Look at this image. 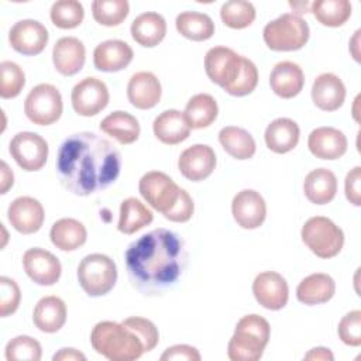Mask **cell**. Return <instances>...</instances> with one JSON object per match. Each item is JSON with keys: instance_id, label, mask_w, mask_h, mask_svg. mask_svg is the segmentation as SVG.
Masks as SVG:
<instances>
[{"instance_id": "6da1fadb", "label": "cell", "mask_w": 361, "mask_h": 361, "mask_svg": "<svg viewBox=\"0 0 361 361\" xmlns=\"http://www.w3.org/2000/svg\"><path fill=\"white\" fill-rule=\"evenodd\" d=\"M121 169V155L113 142L90 133L63 140L56 155V173L65 189L89 196L113 185Z\"/></svg>"}, {"instance_id": "7a4b0ae2", "label": "cell", "mask_w": 361, "mask_h": 361, "mask_svg": "<svg viewBox=\"0 0 361 361\" xmlns=\"http://www.w3.org/2000/svg\"><path fill=\"white\" fill-rule=\"evenodd\" d=\"M188 261L183 240L166 228H155L130 244L126 267L130 282L144 295H159L176 283Z\"/></svg>"}, {"instance_id": "3957f363", "label": "cell", "mask_w": 361, "mask_h": 361, "mask_svg": "<svg viewBox=\"0 0 361 361\" xmlns=\"http://www.w3.org/2000/svg\"><path fill=\"white\" fill-rule=\"evenodd\" d=\"M93 350L111 361H134L144 354L138 336L117 322H99L90 333Z\"/></svg>"}, {"instance_id": "277c9868", "label": "cell", "mask_w": 361, "mask_h": 361, "mask_svg": "<svg viewBox=\"0 0 361 361\" xmlns=\"http://www.w3.org/2000/svg\"><path fill=\"white\" fill-rule=\"evenodd\" d=\"M310 30L307 23L298 14L285 13L269 21L262 31L264 42L272 51H298L309 41Z\"/></svg>"}, {"instance_id": "5b68a950", "label": "cell", "mask_w": 361, "mask_h": 361, "mask_svg": "<svg viewBox=\"0 0 361 361\" xmlns=\"http://www.w3.org/2000/svg\"><path fill=\"white\" fill-rule=\"evenodd\" d=\"M303 244L319 258L336 257L344 245L343 230L329 217H310L300 230Z\"/></svg>"}, {"instance_id": "8992f818", "label": "cell", "mask_w": 361, "mask_h": 361, "mask_svg": "<svg viewBox=\"0 0 361 361\" xmlns=\"http://www.w3.org/2000/svg\"><path fill=\"white\" fill-rule=\"evenodd\" d=\"M78 281L86 295L93 298L103 296L116 285V262L100 252L89 254L78 265Z\"/></svg>"}, {"instance_id": "52a82bcc", "label": "cell", "mask_w": 361, "mask_h": 361, "mask_svg": "<svg viewBox=\"0 0 361 361\" xmlns=\"http://www.w3.org/2000/svg\"><path fill=\"white\" fill-rule=\"evenodd\" d=\"M63 110L61 92L49 83L34 86L25 97L24 113L37 126H49L59 120Z\"/></svg>"}, {"instance_id": "ba28073f", "label": "cell", "mask_w": 361, "mask_h": 361, "mask_svg": "<svg viewBox=\"0 0 361 361\" xmlns=\"http://www.w3.org/2000/svg\"><path fill=\"white\" fill-rule=\"evenodd\" d=\"M138 190L152 209L165 214L176 203L180 188L166 173L149 171L141 176Z\"/></svg>"}, {"instance_id": "9c48e42d", "label": "cell", "mask_w": 361, "mask_h": 361, "mask_svg": "<svg viewBox=\"0 0 361 361\" xmlns=\"http://www.w3.org/2000/svg\"><path fill=\"white\" fill-rule=\"evenodd\" d=\"M13 159L27 172L39 171L48 159V142L37 133H17L8 145Z\"/></svg>"}, {"instance_id": "30bf717a", "label": "cell", "mask_w": 361, "mask_h": 361, "mask_svg": "<svg viewBox=\"0 0 361 361\" xmlns=\"http://www.w3.org/2000/svg\"><path fill=\"white\" fill-rule=\"evenodd\" d=\"M243 56L227 47H213L206 52L204 71L207 78L223 89H227L241 71Z\"/></svg>"}, {"instance_id": "8fae6325", "label": "cell", "mask_w": 361, "mask_h": 361, "mask_svg": "<svg viewBox=\"0 0 361 361\" xmlns=\"http://www.w3.org/2000/svg\"><path fill=\"white\" fill-rule=\"evenodd\" d=\"M109 89L97 78L89 76L76 83L71 93L73 110L83 117L96 116L109 104Z\"/></svg>"}, {"instance_id": "7c38bea8", "label": "cell", "mask_w": 361, "mask_h": 361, "mask_svg": "<svg viewBox=\"0 0 361 361\" xmlns=\"http://www.w3.org/2000/svg\"><path fill=\"white\" fill-rule=\"evenodd\" d=\"M48 39L49 34L45 25L31 18L17 21L8 32V42L11 48L27 56L41 54L48 44Z\"/></svg>"}, {"instance_id": "4fadbf2b", "label": "cell", "mask_w": 361, "mask_h": 361, "mask_svg": "<svg viewBox=\"0 0 361 361\" xmlns=\"http://www.w3.org/2000/svg\"><path fill=\"white\" fill-rule=\"evenodd\" d=\"M23 267L31 281L41 286H51L61 278L62 267L59 259L48 250L34 247L23 255Z\"/></svg>"}, {"instance_id": "5bb4252c", "label": "cell", "mask_w": 361, "mask_h": 361, "mask_svg": "<svg viewBox=\"0 0 361 361\" xmlns=\"http://www.w3.org/2000/svg\"><path fill=\"white\" fill-rule=\"evenodd\" d=\"M255 300L268 310H281L289 299V286L286 279L275 271L258 274L252 282Z\"/></svg>"}, {"instance_id": "9a60e30c", "label": "cell", "mask_w": 361, "mask_h": 361, "mask_svg": "<svg viewBox=\"0 0 361 361\" xmlns=\"http://www.w3.org/2000/svg\"><path fill=\"white\" fill-rule=\"evenodd\" d=\"M231 213L241 228L254 230L265 221L267 203L259 192L254 189H243L233 197Z\"/></svg>"}, {"instance_id": "2e32d148", "label": "cell", "mask_w": 361, "mask_h": 361, "mask_svg": "<svg viewBox=\"0 0 361 361\" xmlns=\"http://www.w3.org/2000/svg\"><path fill=\"white\" fill-rule=\"evenodd\" d=\"M216 162V154L212 147L206 144H195L180 154L178 169L186 179L200 182L212 175Z\"/></svg>"}, {"instance_id": "e0dca14e", "label": "cell", "mask_w": 361, "mask_h": 361, "mask_svg": "<svg viewBox=\"0 0 361 361\" xmlns=\"http://www.w3.org/2000/svg\"><path fill=\"white\" fill-rule=\"evenodd\" d=\"M7 219L18 233L34 234L42 227L45 213L42 204L37 199L31 196H20L10 203Z\"/></svg>"}, {"instance_id": "ac0fdd59", "label": "cell", "mask_w": 361, "mask_h": 361, "mask_svg": "<svg viewBox=\"0 0 361 361\" xmlns=\"http://www.w3.org/2000/svg\"><path fill=\"white\" fill-rule=\"evenodd\" d=\"M307 147L316 158L334 161L347 152L348 141L344 133L338 128L319 127L309 134Z\"/></svg>"}, {"instance_id": "d6986e66", "label": "cell", "mask_w": 361, "mask_h": 361, "mask_svg": "<svg viewBox=\"0 0 361 361\" xmlns=\"http://www.w3.org/2000/svg\"><path fill=\"white\" fill-rule=\"evenodd\" d=\"M161 82L152 72H137L128 80L127 97L135 109L148 110L155 107L161 100Z\"/></svg>"}, {"instance_id": "ffe728a7", "label": "cell", "mask_w": 361, "mask_h": 361, "mask_svg": "<svg viewBox=\"0 0 361 361\" xmlns=\"http://www.w3.org/2000/svg\"><path fill=\"white\" fill-rule=\"evenodd\" d=\"M86 49L76 37L59 38L52 49V62L55 69L63 76L76 75L85 65Z\"/></svg>"}, {"instance_id": "44dd1931", "label": "cell", "mask_w": 361, "mask_h": 361, "mask_svg": "<svg viewBox=\"0 0 361 361\" xmlns=\"http://www.w3.org/2000/svg\"><path fill=\"white\" fill-rule=\"evenodd\" d=\"M133 48L121 39H107L100 42L93 51V63L102 72H118L133 61Z\"/></svg>"}, {"instance_id": "7402d4cb", "label": "cell", "mask_w": 361, "mask_h": 361, "mask_svg": "<svg viewBox=\"0 0 361 361\" xmlns=\"http://www.w3.org/2000/svg\"><path fill=\"white\" fill-rule=\"evenodd\" d=\"M312 100L323 111L338 110L345 100V86L343 80L330 72L319 75L312 85Z\"/></svg>"}, {"instance_id": "603a6c76", "label": "cell", "mask_w": 361, "mask_h": 361, "mask_svg": "<svg viewBox=\"0 0 361 361\" xmlns=\"http://www.w3.org/2000/svg\"><path fill=\"white\" fill-rule=\"evenodd\" d=\"M269 85L276 96L282 99H292L302 92L305 85V73L298 63L282 61L272 68Z\"/></svg>"}, {"instance_id": "cb8c5ba5", "label": "cell", "mask_w": 361, "mask_h": 361, "mask_svg": "<svg viewBox=\"0 0 361 361\" xmlns=\"http://www.w3.org/2000/svg\"><path fill=\"white\" fill-rule=\"evenodd\" d=\"M152 130H154V135L162 144L176 145L189 137L192 128L188 124L182 111L169 109L155 117Z\"/></svg>"}, {"instance_id": "d4e9b609", "label": "cell", "mask_w": 361, "mask_h": 361, "mask_svg": "<svg viewBox=\"0 0 361 361\" xmlns=\"http://www.w3.org/2000/svg\"><path fill=\"white\" fill-rule=\"evenodd\" d=\"M133 39L145 48L157 47L166 34V21L165 18L155 13V11H147L140 16H137L130 27Z\"/></svg>"}, {"instance_id": "484cf974", "label": "cell", "mask_w": 361, "mask_h": 361, "mask_svg": "<svg viewBox=\"0 0 361 361\" xmlns=\"http://www.w3.org/2000/svg\"><path fill=\"white\" fill-rule=\"evenodd\" d=\"M300 137V130L296 121L288 117L275 118L265 128V144L275 154H286L292 151Z\"/></svg>"}, {"instance_id": "4316f807", "label": "cell", "mask_w": 361, "mask_h": 361, "mask_svg": "<svg viewBox=\"0 0 361 361\" xmlns=\"http://www.w3.org/2000/svg\"><path fill=\"white\" fill-rule=\"evenodd\" d=\"M35 327L44 333H56L66 322V305L58 296L41 298L32 312Z\"/></svg>"}, {"instance_id": "83f0119b", "label": "cell", "mask_w": 361, "mask_h": 361, "mask_svg": "<svg viewBox=\"0 0 361 361\" xmlns=\"http://www.w3.org/2000/svg\"><path fill=\"white\" fill-rule=\"evenodd\" d=\"M303 192L306 199L313 204L330 203L337 193V178L334 172L327 168L310 171L305 178Z\"/></svg>"}, {"instance_id": "f1b7e54d", "label": "cell", "mask_w": 361, "mask_h": 361, "mask_svg": "<svg viewBox=\"0 0 361 361\" xmlns=\"http://www.w3.org/2000/svg\"><path fill=\"white\" fill-rule=\"evenodd\" d=\"M336 292L334 279L323 272L310 274L296 288V298L300 303L313 306L329 302Z\"/></svg>"}, {"instance_id": "f546056e", "label": "cell", "mask_w": 361, "mask_h": 361, "mask_svg": "<svg viewBox=\"0 0 361 361\" xmlns=\"http://www.w3.org/2000/svg\"><path fill=\"white\" fill-rule=\"evenodd\" d=\"M49 237L56 248L62 251H75L86 243L87 231L79 220L63 217L52 224Z\"/></svg>"}, {"instance_id": "4dcf8cb0", "label": "cell", "mask_w": 361, "mask_h": 361, "mask_svg": "<svg viewBox=\"0 0 361 361\" xmlns=\"http://www.w3.org/2000/svg\"><path fill=\"white\" fill-rule=\"evenodd\" d=\"M100 130L123 145L135 142L141 133L138 120L133 114L121 110L106 116L100 123Z\"/></svg>"}, {"instance_id": "1f68e13d", "label": "cell", "mask_w": 361, "mask_h": 361, "mask_svg": "<svg viewBox=\"0 0 361 361\" xmlns=\"http://www.w3.org/2000/svg\"><path fill=\"white\" fill-rule=\"evenodd\" d=\"M219 142L230 157L240 161L252 158L257 149L254 137L247 130L235 126L223 127L219 133Z\"/></svg>"}, {"instance_id": "d6a6232c", "label": "cell", "mask_w": 361, "mask_h": 361, "mask_svg": "<svg viewBox=\"0 0 361 361\" xmlns=\"http://www.w3.org/2000/svg\"><path fill=\"white\" fill-rule=\"evenodd\" d=\"M154 220L152 212L138 199L127 197L120 204V217L117 228L124 234H134Z\"/></svg>"}, {"instance_id": "836d02e7", "label": "cell", "mask_w": 361, "mask_h": 361, "mask_svg": "<svg viewBox=\"0 0 361 361\" xmlns=\"http://www.w3.org/2000/svg\"><path fill=\"white\" fill-rule=\"evenodd\" d=\"M175 25L180 35L196 42L206 41L214 34L213 20L199 11H182L176 16Z\"/></svg>"}, {"instance_id": "e575fe53", "label": "cell", "mask_w": 361, "mask_h": 361, "mask_svg": "<svg viewBox=\"0 0 361 361\" xmlns=\"http://www.w3.org/2000/svg\"><path fill=\"white\" fill-rule=\"evenodd\" d=\"M217 102L207 93H197L192 96L183 111V116L190 128L209 127L217 118Z\"/></svg>"}, {"instance_id": "d590c367", "label": "cell", "mask_w": 361, "mask_h": 361, "mask_svg": "<svg viewBox=\"0 0 361 361\" xmlns=\"http://www.w3.org/2000/svg\"><path fill=\"white\" fill-rule=\"evenodd\" d=\"M267 343L244 330H235L227 345L231 361H257L262 357Z\"/></svg>"}, {"instance_id": "8d00e7d4", "label": "cell", "mask_w": 361, "mask_h": 361, "mask_svg": "<svg viewBox=\"0 0 361 361\" xmlns=\"http://www.w3.org/2000/svg\"><path fill=\"white\" fill-rule=\"evenodd\" d=\"M314 18L326 27H341L351 16V3L348 0H316L310 4Z\"/></svg>"}, {"instance_id": "74e56055", "label": "cell", "mask_w": 361, "mask_h": 361, "mask_svg": "<svg viewBox=\"0 0 361 361\" xmlns=\"http://www.w3.org/2000/svg\"><path fill=\"white\" fill-rule=\"evenodd\" d=\"M255 7L245 0H230L223 3L220 8L221 21L233 30L250 27L255 20Z\"/></svg>"}, {"instance_id": "f35d334b", "label": "cell", "mask_w": 361, "mask_h": 361, "mask_svg": "<svg viewBox=\"0 0 361 361\" xmlns=\"http://www.w3.org/2000/svg\"><path fill=\"white\" fill-rule=\"evenodd\" d=\"M130 13L127 0H94L92 3V16L94 21L106 27L121 24Z\"/></svg>"}, {"instance_id": "ab89813d", "label": "cell", "mask_w": 361, "mask_h": 361, "mask_svg": "<svg viewBox=\"0 0 361 361\" xmlns=\"http://www.w3.org/2000/svg\"><path fill=\"white\" fill-rule=\"evenodd\" d=\"M49 17L55 27L61 30H72L82 24L85 18V10L80 1L58 0L52 4Z\"/></svg>"}, {"instance_id": "60d3db41", "label": "cell", "mask_w": 361, "mask_h": 361, "mask_svg": "<svg viewBox=\"0 0 361 361\" xmlns=\"http://www.w3.org/2000/svg\"><path fill=\"white\" fill-rule=\"evenodd\" d=\"M4 354L7 361H39L42 348L35 338L23 334L7 343Z\"/></svg>"}, {"instance_id": "b9f144b4", "label": "cell", "mask_w": 361, "mask_h": 361, "mask_svg": "<svg viewBox=\"0 0 361 361\" xmlns=\"http://www.w3.org/2000/svg\"><path fill=\"white\" fill-rule=\"evenodd\" d=\"M25 85V73L11 61L0 63V96L3 99L17 97Z\"/></svg>"}, {"instance_id": "7bdbcfd3", "label": "cell", "mask_w": 361, "mask_h": 361, "mask_svg": "<svg viewBox=\"0 0 361 361\" xmlns=\"http://www.w3.org/2000/svg\"><path fill=\"white\" fill-rule=\"evenodd\" d=\"M257 85H258V69H257L255 63L251 59L243 56L241 71H240L238 76L224 90L231 96L243 97V96H247V94L252 93L254 89L257 87Z\"/></svg>"}, {"instance_id": "ee69618b", "label": "cell", "mask_w": 361, "mask_h": 361, "mask_svg": "<svg viewBox=\"0 0 361 361\" xmlns=\"http://www.w3.org/2000/svg\"><path fill=\"white\" fill-rule=\"evenodd\" d=\"M121 323L138 336L144 345V353H148L158 345L159 331L151 320L140 316H131L124 319Z\"/></svg>"}, {"instance_id": "f6af8a7d", "label": "cell", "mask_w": 361, "mask_h": 361, "mask_svg": "<svg viewBox=\"0 0 361 361\" xmlns=\"http://www.w3.org/2000/svg\"><path fill=\"white\" fill-rule=\"evenodd\" d=\"M337 333L340 340L351 347L361 345V312L351 310L338 323Z\"/></svg>"}, {"instance_id": "bcb514c9", "label": "cell", "mask_w": 361, "mask_h": 361, "mask_svg": "<svg viewBox=\"0 0 361 361\" xmlns=\"http://www.w3.org/2000/svg\"><path fill=\"white\" fill-rule=\"evenodd\" d=\"M21 300V290L17 282L8 276L0 278V316L7 317L13 314Z\"/></svg>"}, {"instance_id": "7dc6e473", "label": "cell", "mask_w": 361, "mask_h": 361, "mask_svg": "<svg viewBox=\"0 0 361 361\" xmlns=\"http://www.w3.org/2000/svg\"><path fill=\"white\" fill-rule=\"evenodd\" d=\"M193 212H195L193 199L190 197V195L185 189L180 188L176 203L172 206V209L168 213L164 214V217L168 219L169 221H173V223H185V221H189L192 219Z\"/></svg>"}, {"instance_id": "c3c4849f", "label": "cell", "mask_w": 361, "mask_h": 361, "mask_svg": "<svg viewBox=\"0 0 361 361\" xmlns=\"http://www.w3.org/2000/svg\"><path fill=\"white\" fill-rule=\"evenodd\" d=\"M344 192L347 200L354 204H361V166H354L347 175L344 180Z\"/></svg>"}, {"instance_id": "681fc988", "label": "cell", "mask_w": 361, "mask_h": 361, "mask_svg": "<svg viewBox=\"0 0 361 361\" xmlns=\"http://www.w3.org/2000/svg\"><path fill=\"white\" fill-rule=\"evenodd\" d=\"M200 353L196 347L188 344H176L168 347L162 355L161 361H172V360H185V361H200Z\"/></svg>"}, {"instance_id": "f907efd6", "label": "cell", "mask_w": 361, "mask_h": 361, "mask_svg": "<svg viewBox=\"0 0 361 361\" xmlns=\"http://www.w3.org/2000/svg\"><path fill=\"white\" fill-rule=\"evenodd\" d=\"M14 183V173L13 171L8 168L7 162L1 161L0 164V193H7L8 189L13 186Z\"/></svg>"}, {"instance_id": "816d5d0a", "label": "cell", "mask_w": 361, "mask_h": 361, "mask_svg": "<svg viewBox=\"0 0 361 361\" xmlns=\"http://www.w3.org/2000/svg\"><path fill=\"white\" fill-rule=\"evenodd\" d=\"M54 361H85L86 357L76 348H61L52 357Z\"/></svg>"}, {"instance_id": "f5cc1de1", "label": "cell", "mask_w": 361, "mask_h": 361, "mask_svg": "<svg viewBox=\"0 0 361 361\" xmlns=\"http://www.w3.org/2000/svg\"><path fill=\"white\" fill-rule=\"evenodd\" d=\"M306 360H322V361H331L334 357L331 354V351L329 348H324V347H316V348H312L306 355H305Z\"/></svg>"}]
</instances>
